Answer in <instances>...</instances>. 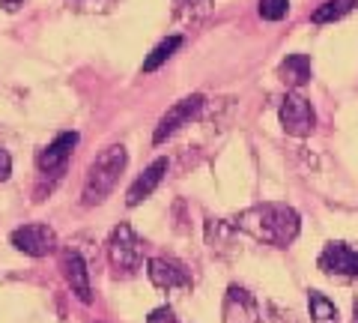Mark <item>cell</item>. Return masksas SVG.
<instances>
[{
	"label": "cell",
	"mask_w": 358,
	"mask_h": 323,
	"mask_svg": "<svg viewBox=\"0 0 358 323\" xmlns=\"http://www.w3.org/2000/svg\"><path fill=\"white\" fill-rule=\"evenodd\" d=\"M317 266L334 278H358V249L346 246V242H329L320 252Z\"/></svg>",
	"instance_id": "cell-7"
},
{
	"label": "cell",
	"mask_w": 358,
	"mask_h": 323,
	"mask_svg": "<svg viewBox=\"0 0 358 323\" xmlns=\"http://www.w3.org/2000/svg\"><path fill=\"white\" fill-rule=\"evenodd\" d=\"M60 270H63V278L66 284L72 287V294L81 299V303H93V287H90V270L84 258L78 252H63L60 254Z\"/></svg>",
	"instance_id": "cell-11"
},
{
	"label": "cell",
	"mask_w": 358,
	"mask_h": 323,
	"mask_svg": "<svg viewBox=\"0 0 358 323\" xmlns=\"http://www.w3.org/2000/svg\"><path fill=\"white\" fill-rule=\"evenodd\" d=\"M9 242L21 252V254H30V258H45L57 249V233L54 228L42 225V221H30V225H21L9 233Z\"/></svg>",
	"instance_id": "cell-4"
},
{
	"label": "cell",
	"mask_w": 358,
	"mask_h": 323,
	"mask_svg": "<svg viewBox=\"0 0 358 323\" xmlns=\"http://www.w3.org/2000/svg\"><path fill=\"white\" fill-rule=\"evenodd\" d=\"M355 6H358V0H326L322 6L313 9L310 21H313V25H331V21H338V18H343V15H350Z\"/></svg>",
	"instance_id": "cell-15"
},
{
	"label": "cell",
	"mask_w": 358,
	"mask_h": 323,
	"mask_svg": "<svg viewBox=\"0 0 358 323\" xmlns=\"http://www.w3.org/2000/svg\"><path fill=\"white\" fill-rule=\"evenodd\" d=\"M233 228L245 231L248 237L266 242V246L287 249L289 242L299 237L301 219L296 209L287 204H257V207L242 209V213L233 219Z\"/></svg>",
	"instance_id": "cell-1"
},
{
	"label": "cell",
	"mask_w": 358,
	"mask_h": 323,
	"mask_svg": "<svg viewBox=\"0 0 358 323\" xmlns=\"http://www.w3.org/2000/svg\"><path fill=\"white\" fill-rule=\"evenodd\" d=\"M281 126L287 135L293 138H308L313 126H317V114H313V105L308 102L305 96L289 93L281 102Z\"/></svg>",
	"instance_id": "cell-5"
},
{
	"label": "cell",
	"mask_w": 358,
	"mask_h": 323,
	"mask_svg": "<svg viewBox=\"0 0 358 323\" xmlns=\"http://www.w3.org/2000/svg\"><path fill=\"white\" fill-rule=\"evenodd\" d=\"M212 9H215V0H173V15L179 21H192V25L209 18Z\"/></svg>",
	"instance_id": "cell-14"
},
{
	"label": "cell",
	"mask_w": 358,
	"mask_h": 323,
	"mask_svg": "<svg viewBox=\"0 0 358 323\" xmlns=\"http://www.w3.org/2000/svg\"><path fill=\"white\" fill-rule=\"evenodd\" d=\"M129 165V153L122 144H110L108 150L96 156V162L90 165L87 180H84V192H81V204L84 207H96L114 192V186L120 183V174Z\"/></svg>",
	"instance_id": "cell-2"
},
{
	"label": "cell",
	"mask_w": 358,
	"mask_h": 323,
	"mask_svg": "<svg viewBox=\"0 0 358 323\" xmlns=\"http://www.w3.org/2000/svg\"><path fill=\"white\" fill-rule=\"evenodd\" d=\"M9 174H13V156L6 150H0V183L9 180Z\"/></svg>",
	"instance_id": "cell-20"
},
{
	"label": "cell",
	"mask_w": 358,
	"mask_h": 323,
	"mask_svg": "<svg viewBox=\"0 0 358 323\" xmlns=\"http://www.w3.org/2000/svg\"><path fill=\"white\" fill-rule=\"evenodd\" d=\"M260 18L263 21H281L289 13V0H260Z\"/></svg>",
	"instance_id": "cell-18"
},
{
	"label": "cell",
	"mask_w": 358,
	"mask_h": 323,
	"mask_svg": "<svg viewBox=\"0 0 358 323\" xmlns=\"http://www.w3.org/2000/svg\"><path fill=\"white\" fill-rule=\"evenodd\" d=\"M147 323H179V320H176V315H173V308H167V305H162V308H155V311H150V317H147Z\"/></svg>",
	"instance_id": "cell-19"
},
{
	"label": "cell",
	"mask_w": 358,
	"mask_h": 323,
	"mask_svg": "<svg viewBox=\"0 0 358 323\" xmlns=\"http://www.w3.org/2000/svg\"><path fill=\"white\" fill-rule=\"evenodd\" d=\"M352 323H358V299L352 303Z\"/></svg>",
	"instance_id": "cell-22"
},
{
	"label": "cell",
	"mask_w": 358,
	"mask_h": 323,
	"mask_svg": "<svg viewBox=\"0 0 358 323\" xmlns=\"http://www.w3.org/2000/svg\"><path fill=\"white\" fill-rule=\"evenodd\" d=\"M75 147H78V132H60V135L54 138L48 147L39 150V156H36V168H39L42 174H54V171L66 168V162L72 159Z\"/></svg>",
	"instance_id": "cell-10"
},
{
	"label": "cell",
	"mask_w": 358,
	"mask_h": 323,
	"mask_svg": "<svg viewBox=\"0 0 358 323\" xmlns=\"http://www.w3.org/2000/svg\"><path fill=\"white\" fill-rule=\"evenodd\" d=\"M200 108H203V96H200V93L179 99V102L167 108V114L159 120V126H155L152 141H155V144H162V141H167L171 135H176V132L182 129L185 123H192V120L200 114Z\"/></svg>",
	"instance_id": "cell-6"
},
{
	"label": "cell",
	"mask_w": 358,
	"mask_h": 323,
	"mask_svg": "<svg viewBox=\"0 0 358 323\" xmlns=\"http://www.w3.org/2000/svg\"><path fill=\"white\" fill-rule=\"evenodd\" d=\"M179 46H182V36H167V39H162L159 46H155L147 54V60H143V72H155L164 60L173 57V51H179Z\"/></svg>",
	"instance_id": "cell-17"
},
{
	"label": "cell",
	"mask_w": 358,
	"mask_h": 323,
	"mask_svg": "<svg viewBox=\"0 0 358 323\" xmlns=\"http://www.w3.org/2000/svg\"><path fill=\"white\" fill-rule=\"evenodd\" d=\"M147 275L159 291H176V287H192V273L179 261L171 258H152L147 261Z\"/></svg>",
	"instance_id": "cell-9"
},
{
	"label": "cell",
	"mask_w": 358,
	"mask_h": 323,
	"mask_svg": "<svg viewBox=\"0 0 358 323\" xmlns=\"http://www.w3.org/2000/svg\"><path fill=\"white\" fill-rule=\"evenodd\" d=\"M164 174H167V159H155L147 171H143L138 180H134L131 186H129V192H126V204L129 207H138V204H143L155 188L162 186V180H164Z\"/></svg>",
	"instance_id": "cell-12"
},
{
	"label": "cell",
	"mask_w": 358,
	"mask_h": 323,
	"mask_svg": "<svg viewBox=\"0 0 358 323\" xmlns=\"http://www.w3.org/2000/svg\"><path fill=\"white\" fill-rule=\"evenodd\" d=\"M221 317L224 323H260V305H257L251 291H245L239 284H230L227 294H224Z\"/></svg>",
	"instance_id": "cell-8"
},
{
	"label": "cell",
	"mask_w": 358,
	"mask_h": 323,
	"mask_svg": "<svg viewBox=\"0 0 358 323\" xmlns=\"http://www.w3.org/2000/svg\"><path fill=\"white\" fill-rule=\"evenodd\" d=\"M0 4H3V6L9 9V13H13V9H18L21 4H24V0H0Z\"/></svg>",
	"instance_id": "cell-21"
},
{
	"label": "cell",
	"mask_w": 358,
	"mask_h": 323,
	"mask_svg": "<svg viewBox=\"0 0 358 323\" xmlns=\"http://www.w3.org/2000/svg\"><path fill=\"white\" fill-rule=\"evenodd\" d=\"M278 78L293 90L305 87L310 81V57L308 54H287V60L278 66Z\"/></svg>",
	"instance_id": "cell-13"
},
{
	"label": "cell",
	"mask_w": 358,
	"mask_h": 323,
	"mask_svg": "<svg viewBox=\"0 0 358 323\" xmlns=\"http://www.w3.org/2000/svg\"><path fill=\"white\" fill-rule=\"evenodd\" d=\"M308 308H310V320L313 323H341L338 320V305H334L326 294L310 291L308 294Z\"/></svg>",
	"instance_id": "cell-16"
},
{
	"label": "cell",
	"mask_w": 358,
	"mask_h": 323,
	"mask_svg": "<svg viewBox=\"0 0 358 323\" xmlns=\"http://www.w3.org/2000/svg\"><path fill=\"white\" fill-rule=\"evenodd\" d=\"M108 258H110V266H114L117 273L131 275L134 270H141V261H143L141 240H138V233L131 231V225H126V221L110 231V237H108Z\"/></svg>",
	"instance_id": "cell-3"
}]
</instances>
